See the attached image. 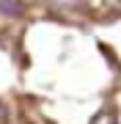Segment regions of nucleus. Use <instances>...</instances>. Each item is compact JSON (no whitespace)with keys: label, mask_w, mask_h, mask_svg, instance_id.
Returning <instances> with one entry per match:
<instances>
[{"label":"nucleus","mask_w":121,"mask_h":124,"mask_svg":"<svg viewBox=\"0 0 121 124\" xmlns=\"http://www.w3.org/2000/svg\"><path fill=\"white\" fill-rule=\"evenodd\" d=\"M6 119H8V110H6V105H3V102H0V124H3Z\"/></svg>","instance_id":"4"},{"label":"nucleus","mask_w":121,"mask_h":124,"mask_svg":"<svg viewBox=\"0 0 121 124\" xmlns=\"http://www.w3.org/2000/svg\"><path fill=\"white\" fill-rule=\"evenodd\" d=\"M50 3H52V6H58V8H66V6H72L74 0H50Z\"/></svg>","instance_id":"3"},{"label":"nucleus","mask_w":121,"mask_h":124,"mask_svg":"<svg viewBox=\"0 0 121 124\" xmlns=\"http://www.w3.org/2000/svg\"><path fill=\"white\" fill-rule=\"evenodd\" d=\"M25 6L19 3V0H0V14H6V17H22Z\"/></svg>","instance_id":"1"},{"label":"nucleus","mask_w":121,"mask_h":124,"mask_svg":"<svg viewBox=\"0 0 121 124\" xmlns=\"http://www.w3.org/2000/svg\"><path fill=\"white\" fill-rule=\"evenodd\" d=\"M91 124H118V121H116V116L110 110H102V113H96L94 119H91Z\"/></svg>","instance_id":"2"}]
</instances>
